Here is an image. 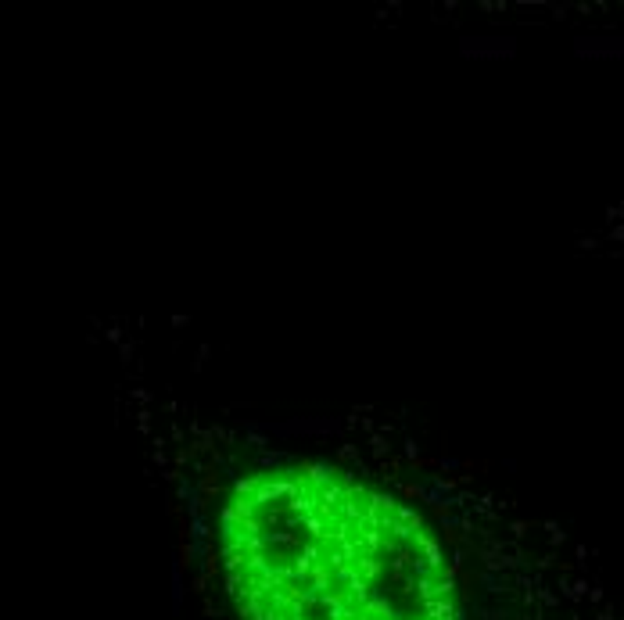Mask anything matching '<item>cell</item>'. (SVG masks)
<instances>
[{"instance_id": "1", "label": "cell", "mask_w": 624, "mask_h": 620, "mask_svg": "<svg viewBox=\"0 0 624 620\" xmlns=\"http://www.w3.org/2000/svg\"><path fill=\"white\" fill-rule=\"evenodd\" d=\"M219 549L244 620H459L431 527L330 466L244 477L223 506Z\"/></svg>"}]
</instances>
